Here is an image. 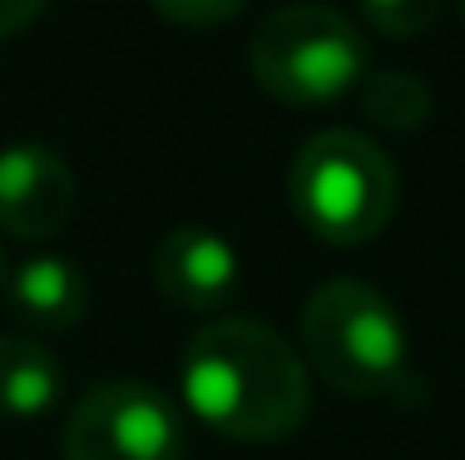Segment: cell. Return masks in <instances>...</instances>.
<instances>
[{
	"instance_id": "6da1fadb",
	"label": "cell",
	"mask_w": 465,
	"mask_h": 460,
	"mask_svg": "<svg viewBox=\"0 0 465 460\" xmlns=\"http://www.w3.org/2000/svg\"><path fill=\"white\" fill-rule=\"evenodd\" d=\"M183 406L242 445L287 441L307 421V361L258 317H223L183 347Z\"/></svg>"
},
{
	"instance_id": "7a4b0ae2",
	"label": "cell",
	"mask_w": 465,
	"mask_h": 460,
	"mask_svg": "<svg viewBox=\"0 0 465 460\" xmlns=\"http://www.w3.org/2000/svg\"><path fill=\"white\" fill-rule=\"evenodd\" d=\"M297 332H302L307 371H317L341 396H391L411 377V342L401 312L361 278H331L307 292Z\"/></svg>"
},
{
	"instance_id": "3957f363",
	"label": "cell",
	"mask_w": 465,
	"mask_h": 460,
	"mask_svg": "<svg viewBox=\"0 0 465 460\" xmlns=\"http://www.w3.org/2000/svg\"><path fill=\"white\" fill-rule=\"evenodd\" d=\"M287 199L307 233L322 243H371L396 213V163L386 149L351 129H322L297 149L287 169Z\"/></svg>"
},
{
	"instance_id": "277c9868",
	"label": "cell",
	"mask_w": 465,
	"mask_h": 460,
	"mask_svg": "<svg viewBox=\"0 0 465 460\" xmlns=\"http://www.w3.org/2000/svg\"><path fill=\"white\" fill-rule=\"evenodd\" d=\"M367 35L357 20L322 0L272 10L248 40V70L262 94L292 109L337 104L367 80Z\"/></svg>"
},
{
	"instance_id": "5b68a950",
	"label": "cell",
	"mask_w": 465,
	"mask_h": 460,
	"mask_svg": "<svg viewBox=\"0 0 465 460\" xmlns=\"http://www.w3.org/2000/svg\"><path fill=\"white\" fill-rule=\"evenodd\" d=\"M64 460H183V416L159 387L99 381L60 431Z\"/></svg>"
},
{
	"instance_id": "8992f818",
	"label": "cell",
	"mask_w": 465,
	"mask_h": 460,
	"mask_svg": "<svg viewBox=\"0 0 465 460\" xmlns=\"http://www.w3.org/2000/svg\"><path fill=\"white\" fill-rule=\"evenodd\" d=\"M80 183L74 169L45 144L0 149V233L10 238H54L74 218Z\"/></svg>"
},
{
	"instance_id": "52a82bcc",
	"label": "cell",
	"mask_w": 465,
	"mask_h": 460,
	"mask_svg": "<svg viewBox=\"0 0 465 460\" xmlns=\"http://www.w3.org/2000/svg\"><path fill=\"white\" fill-rule=\"evenodd\" d=\"M149 272H153L159 298L183 307V312H218L242 282L238 248L223 233L198 228V223L169 228L149 258Z\"/></svg>"
},
{
	"instance_id": "ba28073f",
	"label": "cell",
	"mask_w": 465,
	"mask_h": 460,
	"mask_svg": "<svg viewBox=\"0 0 465 460\" xmlns=\"http://www.w3.org/2000/svg\"><path fill=\"white\" fill-rule=\"evenodd\" d=\"M5 302L30 332H70L90 312V282H84V272L74 262L35 253L10 272Z\"/></svg>"
},
{
	"instance_id": "9c48e42d",
	"label": "cell",
	"mask_w": 465,
	"mask_h": 460,
	"mask_svg": "<svg viewBox=\"0 0 465 460\" xmlns=\"http://www.w3.org/2000/svg\"><path fill=\"white\" fill-rule=\"evenodd\" d=\"M64 377L60 361L40 337L0 332V416L5 421H35L60 406Z\"/></svg>"
},
{
	"instance_id": "30bf717a",
	"label": "cell",
	"mask_w": 465,
	"mask_h": 460,
	"mask_svg": "<svg viewBox=\"0 0 465 460\" xmlns=\"http://www.w3.org/2000/svg\"><path fill=\"white\" fill-rule=\"evenodd\" d=\"M361 114H367V124H376L381 134H416L420 124L430 119V84L420 80L411 70H376L361 80Z\"/></svg>"
},
{
	"instance_id": "8fae6325",
	"label": "cell",
	"mask_w": 465,
	"mask_h": 460,
	"mask_svg": "<svg viewBox=\"0 0 465 460\" xmlns=\"http://www.w3.org/2000/svg\"><path fill=\"white\" fill-rule=\"evenodd\" d=\"M440 5L446 0H357L361 20L376 35H391V40H416L420 30H430Z\"/></svg>"
},
{
	"instance_id": "7c38bea8",
	"label": "cell",
	"mask_w": 465,
	"mask_h": 460,
	"mask_svg": "<svg viewBox=\"0 0 465 460\" xmlns=\"http://www.w3.org/2000/svg\"><path fill=\"white\" fill-rule=\"evenodd\" d=\"M169 25H188V30H208V25H223V20L242 15L248 0H149Z\"/></svg>"
},
{
	"instance_id": "4fadbf2b",
	"label": "cell",
	"mask_w": 465,
	"mask_h": 460,
	"mask_svg": "<svg viewBox=\"0 0 465 460\" xmlns=\"http://www.w3.org/2000/svg\"><path fill=\"white\" fill-rule=\"evenodd\" d=\"M40 10H45V0H0V40L20 35Z\"/></svg>"
},
{
	"instance_id": "5bb4252c",
	"label": "cell",
	"mask_w": 465,
	"mask_h": 460,
	"mask_svg": "<svg viewBox=\"0 0 465 460\" xmlns=\"http://www.w3.org/2000/svg\"><path fill=\"white\" fill-rule=\"evenodd\" d=\"M456 10H460V20H465V0H456Z\"/></svg>"
},
{
	"instance_id": "9a60e30c",
	"label": "cell",
	"mask_w": 465,
	"mask_h": 460,
	"mask_svg": "<svg viewBox=\"0 0 465 460\" xmlns=\"http://www.w3.org/2000/svg\"><path fill=\"white\" fill-rule=\"evenodd\" d=\"M0 282H5V262H0Z\"/></svg>"
}]
</instances>
